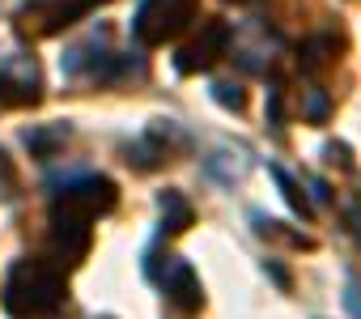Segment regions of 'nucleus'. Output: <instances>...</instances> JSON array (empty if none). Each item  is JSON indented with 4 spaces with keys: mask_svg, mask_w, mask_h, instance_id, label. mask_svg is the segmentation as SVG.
<instances>
[{
    "mask_svg": "<svg viewBox=\"0 0 361 319\" xmlns=\"http://www.w3.org/2000/svg\"><path fill=\"white\" fill-rule=\"evenodd\" d=\"M68 294L64 268L47 264V260H18L5 277V289H0V302L13 319H39L51 315Z\"/></svg>",
    "mask_w": 361,
    "mask_h": 319,
    "instance_id": "obj_1",
    "label": "nucleus"
},
{
    "mask_svg": "<svg viewBox=\"0 0 361 319\" xmlns=\"http://www.w3.org/2000/svg\"><path fill=\"white\" fill-rule=\"evenodd\" d=\"M200 18V0H145L132 18V39L140 47H166Z\"/></svg>",
    "mask_w": 361,
    "mask_h": 319,
    "instance_id": "obj_2",
    "label": "nucleus"
},
{
    "mask_svg": "<svg viewBox=\"0 0 361 319\" xmlns=\"http://www.w3.org/2000/svg\"><path fill=\"white\" fill-rule=\"evenodd\" d=\"M98 5H106V0H26L13 18V26L22 39H51V35L77 26Z\"/></svg>",
    "mask_w": 361,
    "mask_h": 319,
    "instance_id": "obj_3",
    "label": "nucleus"
},
{
    "mask_svg": "<svg viewBox=\"0 0 361 319\" xmlns=\"http://www.w3.org/2000/svg\"><path fill=\"white\" fill-rule=\"evenodd\" d=\"M51 255H56V264L60 268H77L85 255H90V243H94V222L90 217H81V213H73V209H60V205H51Z\"/></svg>",
    "mask_w": 361,
    "mask_h": 319,
    "instance_id": "obj_4",
    "label": "nucleus"
},
{
    "mask_svg": "<svg viewBox=\"0 0 361 319\" xmlns=\"http://www.w3.org/2000/svg\"><path fill=\"white\" fill-rule=\"evenodd\" d=\"M230 39H234V30H230V22H204L200 26V35L192 39V43H183L178 47V56H174V73H183V77H196V73H209L221 56H226V47H230Z\"/></svg>",
    "mask_w": 361,
    "mask_h": 319,
    "instance_id": "obj_5",
    "label": "nucleus"
},
{
    "mask_svg": "<svg viewBox=\"0 0 361 319\" xmlns=\"http://www.w3.org/2000/svg\"><path fill=\"white\" fill-rule=\"evenodd\" d=\"M51 205H60V209H73V213H81V217H90V222H98L102 213H111L115 205H119V188H115V179H106V175H81V179H73Z\"/></svg>",
    "mask_w": 361,
    "mask_h": 319,
    "instance_id": "obj_6",
    "label": "nucleus"
},
{
    "mask_svg": "<svg viewBox=\"0 0 361 319\" xmlns=\"http://www.w3.org/2000/svg\"><path fill=\"white\" fill-rule=\"evenodd\" d=\"M43 102V73L30 56H13L0 64V107H39Z\"/></svg>",
    "mask_w": 361,
    "mask_h": 319,
    "instance_id": "obj_7",
    "label": "nucleus"
},
{
    "mask_svg": "<svg viewBox=\"0 0 361 319\" xmlns=\"http://www.w3.org/2000/svg\"><path fill=\"white\" fill-rule=\"evenodd\" d=\"M161 289H166V298H170L178 311H183V315H192V311H200V306H204L200 277H196V272H192V264H183V260H174V264H170V272H166Z\"/></svg>",
    "mask_w": 361,
    "mask_h": 319,
    "instance_id": "obj_8",
    "label": "nucleus"
},
{
    "mask_svg": "<svg viewBox=\"0 0 361 319\" xmlns=\"http://www.w3.org/2000/svg\"><path fill=\"white\" fill-rule=\"evenodd\" d=\"M161 234H183L192 222H196V209H192V200L183 196V192H161Z\"/></svg>",
    "mask_w": 361,
    "mask_h": 319,
    "instance_id": "obj_9",
    "label": "nucleus"
},
{
    "mask_svg": "<svg viewBox=\"0 0 361 319\" xmlns=\"http://www.w3.org/2000/svg\"><path fill=\"white\" fill-rule=\"evenodd\" d=\"M340 47H344V43H340L336 35H319V39H306V43H302V52H298V56H302V68H306V73H323L327 64H336Z\"/></svg>",
    "mask_w": 361,
    "mask_h": 319,
    "instance_id": "obj_10",
    "label": "nucleus"
},
{
    "mask_svg": "<svg viewBox=\"0 0 361 319\" xmlns=\"http://www.w3.org/2000/svg\"><path fill=\"white\" fill-rule=\"evenodd\" d=\"M272 179H276L281 196L289 200V209H293L298 217H306V222H310V217H314V205H310V196H306V192H302V188H298V183L285 175V171H281V167H272Z\"/></svg>",
    "mask_w": 361,
    "mask_h": 319,
    "instance_id": "obj_11",
    "label": "nucleus"
},
{
    "mask_svg": "<svg viewBox=\"0 0 361 319\" xmlns=\"http://www.w3.org/2000/svg\"><path fill=\"white\" fill-rule=\"evenodd\" d=\"M64 140H68V124H56L51 132H26V145H30L35 157H51V149L64 145Z\"/></svg>",
    "mask_w": 361,
    "mask_h": 319,
    "instance_id": "obj_12",
    "label": "nucleus"
},
{
    "mask_svg": "<svg viewBox=\"0 0 361 319\" xmlns=\"http://www.w3.org/2000/svg\"><path fill=\"white\" fill-rule=\"evenodd\" d=\"M213 98H217L221 107H230V111H243V107H247V94H243L238 85H230V81L213 85Z\"/></svg>",
    "mask_w": 361,
    "mask_h": 319,
    "instance_id": "obj_13",
    "label": "nucleus"
},
{
    "mask_svg": "<svg viewBox=\"0 0 361 319\" xmlns=\"http://www.w3.org/2000/svg\"><path fill=\"white\" fill-rule=\"evenodd\" d=\"M306 115H310V124H323V119H327V98H323L319 90H310V111H306Z\"/></svg>",
    "mask_w": 361,
    "mask_h": 319,
    "instance_id": "obj_14",
    "label": "nucleus"
},
{
    "mask_svg": "<svg viewBox=\"0 0 361 319\" xmlns=\"http://www.w3.org/2000/svg\"><path fill=\"white\" fill-rule=\"evenodd\" d=\"M344 302H348V311L361 319V281H348V294H344Z\"/></svg>",
    "mask_w": 361,
    "mask_h": 319,
    "instance_id": "obj_15",
    "label": "nucleus"
},
{
    "mask_svg": "<svg viewBox=\"0 0 361 319\" xmlns=\"http://www.w3.org/2000/svg\"><path fill=\"white\" fill-rule=\"evenodd\" d=\"M327 162H340L344 171L353 167V162H348V149H344V145H327Z\"/></svg>",
    "mask_w": 361,
    "mask_h": 319,
    "instance_id": "obj_16",
    "label": "nucleus"
},
{
    "mask_svg": "<svg viewBox=\"0 0 361 319\" xmlns=\"http://www.w3.org/2000/svg\"><path fill=\"white\" fill-rule=\"evenodd\" d=\"M268 272H272V277H276V285H281V289H289V272H285V268H281V264H268Z\"/></svg>",
    "mask_w": 361,
    "mask_h": 319,
    "instance_id": "obj_17",
    "label": "nucleus"
},
{
    "mask_svg": "<svg viewBox=\"0 0 361 319\" xmlns=\"http://www.w3.org/2000/svg\"><path fill=\"white\" fill-rule=\"evenodd\" d=\"M0 179H5V183H9V179H13V167H9V162H5V149H0Z\"/></svg>",
    "mask_w": 361,
    "mask_h": 319,
    "instance_id": "obj_18",
    "label": "nucleus"
},
{
    "mask_svg": "<svg viewBox=\"0 0 361 319\" xmlns=\"http://www.w3.org/2000/svg\"><path fill=\"white\" fill-rule=\"evenodd\" d=\"M348 222H353V234H357V243H361V209H353Z\"/></svg>",
    "mask_w": 361,
    "mask_h": 319,
    "instance_id": "obj_19",
    "label": "nucleus"
},
{
    "mask_svg": "<svg viewBox=\"0 0 361 319\" xmlns=\"http://www.w3.org/2000/svg\"><path fill=\"white\" fill-rule=\"evenodd\" d=\"M238 5H247V0H238Z\"/></svg>",
    "mask_w": 361,
    "mask_h": 319,
    "instance_id": "obj_20",
    "label": "nucleus"
}]
</instances>
